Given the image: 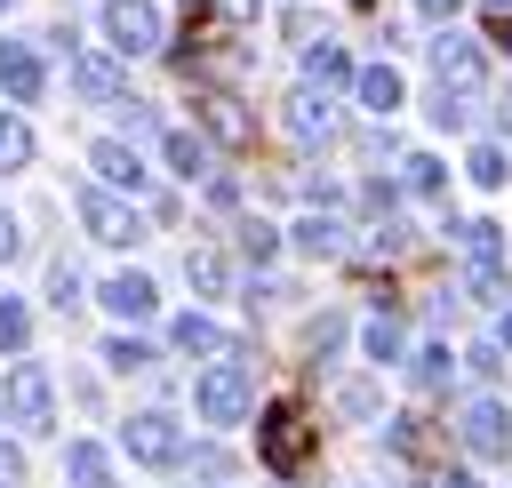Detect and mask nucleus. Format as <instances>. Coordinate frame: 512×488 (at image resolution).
Here are the masks:
<instances>
[{"label": "nucleus", "mask_w": 512, "mask_h": 488, "mask_svg": "<svg viewBox=\"0 0 512 488\" xmlns=\"http://www.w3.org/2000/svg\"><path fill=\"white\" fill-rule=\"evenodd\" d=\"M0 416H8L16 432H32V440H40V432H56V376H48L40 360H24V352H16V360H8V376H0Z\"/></svg>", "instance_id": "f257e3e1"}, {"label": "nucleus", "mask_w": 512, "mask_h": 488, "mask_svg": "<svg viewBox=\"0 0 512 488\" xmlns=\"http://www.w3.org/2000/svg\"><path fill=\"white\" fill-rule=\"evenodd\" d=\"M280 128H288L296 144H328V136H336V104H328V88L296 80V88L280 96Z\"/></svg>", "instance_id": "423d86ee"}, {"label": "nucleus", "mask_w": 512, "mask_h": 488, "mask_svg": "<svg viewBox=\"0 0 512 488\" xmlns=\"http://www.w3.org/2000/svg\"><path fill=\"white\" fill-rule=\"evenodd\" d=\"M432 488H480V480H472V472H440Z\"/></svg>", "instance_id": "ea45409f"}, {"label": "nucleus", "mask_w": 512, "mask_h": 488, "mask_svg": "<svg viewBox=\"0 0 512 488\" xmlns=\"http://www.w3.org/2000/svg\"><path fill=\"white\" fill-rule=\"evenodd\" d=\"M0 488H24V448L0 440Z\"/></svg>", "instance_id": "c9c22d12"}, {"label": "nucleus", "mask_w": 512, "mask_h": 488, "mask_svg": "<svg viewBox=\"0 0 512 488\" xmlns=\"http://www.w3.org/2000/svg\"><path fill=\"white\" fill-rule=\"evenodd\" d=\"M480 8H496V16H512V0H480Z\"/></svg>", "instance_id": "79ce46f5"}, {"label": "nucleus", "mask_w": 512, "mask_h": 488, "mask_svg": "<svg viewBox=\"0 0 512 488\" xmlns=\"http://www.w3.org/2000/svg\"><path fill=\"white\" fill-rule=\"evenodd\" d=\"M64 480L72 488H120L112 480V448L104 440H64Z\"/></svg>", "instance_id": "aec40b11"}, {"label": "nucleus", "mask_w": 512, "mask_h": 488, "mask_svg": "<svg viewBox=\"0 0 512 488\" xmlns=\"http://www.w3.org/2000/svg\"><path fill=\"white\" fill-rule=\"evenodd\" d=\"M216 8H224L232 24H248V16H256V0H216Z\"/></svg>", "instance_id": "58836bf2"}, {"label": "nucleus", "mask_w": 512, "mask_h": 488, "mask_svg": "<svg viewBox=\"0 0 512 488\" xmlns=\"http://www.w3.org/2000/svg\"><path fill=\"white\" fill-rule=\"evenodd\" d=\"M160 160H168L184 184H208V176H216V144H208L200 128H160Z\"/></svg>", "instance_id": "f8f14e48"}, {"label": "nucleus", "mask_w": 512, "mask_h": 488, "mask_svg": "<svg viewBox=\"0 0 512 488\" xmlns=\"http://www.w3.org/2000/svg\"><path fill=\"white\" fill-rule=\"evenodd\" d=\"M184 288L192 296H232V264H224V248H184Z\"/></svg>", "instance_id": "412c9836"}, {"label": "nucleus", "mask_w": 512, "mask_h": 488, "mask_svg": "<svg viewBox=\"0 0 512 488\" xmlns=\"http://www.w3.org/2000/svg\"><path fill=\"white\" fill-rule=\"evenodd\" d=\"M256 448H264V456L288 472V464L304 456V416H296L288 400H272V408H264V424H256Z\"/></svg>", "instance_id": "dca6fc26"}, {"label": "nucleus", "mask_w": 512, "mask_h": 488, "mask_svg": "<svg viewBox=\"0 0 512 488\" xmlns=\"http://www.w3.org/2000/svg\"><path fill=\"white\" fill-rule=\"evenodd\" d=\"M352 72H360V64H352L336 40H312V48H304V80H312V88H352Z\"/></svg>", "instance_id": "4be33fe9"}, {"label": "nucleus", "mask_w": 512, "mask_h": 488, "mask_svg": "<svg viewBox=\"0 0 512 488\" xmlns=\"http://www.w3.org/2000/svg\"><path fill=\"white\" fill-rule=\"evenodd\" d=\"M360 352H368L376 368H400V360H408V328H400V312H368V320H360Z\"/></svg>", "instance_id": "6ab92c4d"}, {"label": "nucleus", "mask_w": 512, "mask_h": 488, "mask_svg": "<svg viewBox=\"0 0 512 488\" xmlns=\"http://www.w3.org/2000/svg\"><path fill=\"white\" fill-rule=\"evenodd\" d=\"M384 408V392H376V376H344L336 384V416H352V424H368Z\"/></svg>", "instance_id": "a878e982"}, {"label": "nucleus", "mask_w": 512, "mask_h": 488, "mask_svg": "<svg viewBox=\"0 0 512 488\" xmlns=\"http://www.w3.org/2000/svg\"><path fill=\"white\" fill-rule=\"evenodd\" d=\"M456 432H464V448H472V456H488V464H496V456H512V416H504V400H488V392H480V400H464Z\"/></svg>", "instance_id": "0eeeda50"}, {"label": "nucleus", "mask_w": 512, "mask_h": 488, "mask_svg": "<svg viewBox=\"0 0 512 488\" xmlns=\"http://www.w3.org/2000/svg\"><path fill=\"white\" fill-rule=\"evenodd\" d=\"M0 88H8V104H32L48 88V64L32 40H0Z\"/></svg>", "instance_id": "4468645a"}, {"label": "nucleus", "mask_w": 512, "mask_h": 488, "mask_svg": "<svg viewBox=\"0 0 512 488\" xmlns=\"http://www.w3.org/2000/svg\"><path fill=\"white\" fill-rule=\"evenodd\" d=\"M80 288H88V280H80V264H64V256H56V264H48V304H56V312H72V304H80Z\"/></svg>", "instance_id": "2f4dec72"}, {"label": "nucleus", "mask_w": 512, "mask_h": 488, "mask_svg": "<svg viewBox=\"0 0 512 488\" xmlns=\"http://www.w3.org/2000/svg\"><path fill=\"white\" fill-rule=\"evenodd\" d=\"M280 248H288V232H280V224H264V216H248V224H240V256H248V264H272Z\"/></svg>", "instance_id": "bb28decb"}, {"label": "nucleus", "mask_w": 512, "mask_h": 488, "mask_svg": "<svg viewBox=\"0 0 512 488\" xmlns=\"http://www.w3.org/2000/svg\"><path fill=\"white\" fill-rule=\"evenodd\" d=\"M448 232L464 240V256H472V264H496V256H504V232H496L488 216H472V224H448Z\"/></svg>", "instance_id": "cd10ccee"}, {"label": "nucleus", "mask_w": 512, "mask_h": 488, "mask_svg": "<svg viewBox=\"0 0 512 488\" xmlns=\"http://www.w3.org/2000/svg\"><path fill=\"white\" fill-rule=\"evenodd\" d=\"M16 248H24V232H16V216H8V208H0V264H8V256H16Z\"/></svg>", "instance_id": "4c0bfd02"}, {"label": "nucleus", "mask_w": 512, "mask_h": 488, "mask_svg": "<svg viewBox=\"0 0 512 488\" xmlns=\"http://www.w3.org/2000/svg\"><path fill=\"white\" fill-rule=\"evenodd\" d=\"M8 8H16V0H0V16H8Z\"/></svg>", "instance_id": "c03bdc74"}, {"label": "nucleus", "mask_w": 512, "mask_h": 488, "mask_svg": "<svg viewBox=\"0 0 512 488\" xmlns=\"http://www.w3.org/2000/svg\"><path fill=\"white\" fill-rule=\"evenodd\" d=\"M464 288H472L480 304H504V264H472V272H464Z\"/></svg>", "instance_id": "72a5a7b5"}, {"label": "nucleus", "mask_w": 512, "mask_h": 488, "mask_svg": "<svg viewBox=\"0 0 512 488\" xmlns=\"http://www.w3.org/2000/svg\"><path fill=\"white\" fill-rule=\"evenodd\" d=\"M192 408H200V424H240V416L256 408V376H248L240 360H208V368L192 376Z\"/></svg>", "instance_id": "7ed1b4c3"}, {"label": "nucleus", "mask_w": 512, "mask_h": 488, "mask_svg": "<svg viewBox=\"0 0 512 488\" xmlns=\"http://www.w3.org/2000/svg\"><path fill=\"white\" fill-rule=\"evenodd\" d=\"M120 448H128L144 472H176V464H184V424H176L168 408H136V416L120 424Z\"/></svg>", "instance_id": "20e7f679"}, {"label": "nucleus", "mask_w": 512, "mask_h": 488, "mask_svg": "<svg viewBox=\"0 0 512 488\" xmlns=\"http://www.w3.org/2000/svg\"><path fill=\"white\" fill-rule=\"evenodd\" d=\"M464 176H472V184H488V192H496V184H504V176H512V152H504V144H472V160H464Z\"/></svg>", "instance_id": "c756f323"}, {"label": "nucleus", "mask_w": 512, "mask_h": 488, "mask_svg": "<svg viewBox=\"0 0 512 488\" xmlns=\"http://www.w3.org/2000/svg\"><path fill=\"white\" fill-rule=\"evenodd\" d=\"M288 248H296V256H344V248H352V224H344L336 208H312V216L288 224Z\"/></svg>", "instance_id": "ddd939ff"}, {"label": "nucleus", "mask_w": 512, "mask_h": 488, "mask_svg": "<svg viewBox=\"0 0 512 488\" xmlns=\"http://www.w3.org/2000/svg\"><path fill=\"white\" fill-rule=\"evenodd\" d=\"M432 72H440V88H480L488 56H480V40H464V32L440 24V40H432Z\"/></svg>", "instance_id": "1a4fd4ad"}, {"label": "nucleus", "mask_w": 512, "mask_h": 488, "mask_svg": "<svg viewBox=\"0 0 512 488\" xmlns=\"http://www.w3.org/2000/svg\"><path fill=\"white\" fill-rule=\"evenodd\" d=\"M344 336H352V320H344V312H320V320L304 328V344H312V360H328V352H336Z\"/></svg>", "instance_id": "473e14b6"}, {"label": "nucleus", "mask_w": 512, "mask_h": 488, "mask_svg": "<svg viewBox=\"0 0 512 488\" xmlns=\"http://www.w3.org/2000/svg\"><path fill=\"white\" fill-rule=\"evenodd\" d=\"M464 368H472V376H496V368H504V344H472Z\"/></svg>", "instance_id": "f704fd0d"}, {"label": "nucleus", "mask_w": 512, "mask_h": 488, "mask_svg": "<svg viewBox=\"0 0 512 488\" xmlns=\"http://www.w3.org/2000/svg\"><path fill=\"white\" fill-rule=\"evenodd\" d=\"M8 168H32V120H24L16 104L0 112V176H8Z\"/></svg>", "instance_id": "b1692460"}, {"label": "nucleus", "mask_w": 512, "mask_h": 488, "mask_svg": "<svg viewBox=\"0 0 512 488\" xmlns=\"http://www.w3.org/2000/svg\"><path fill=\"white\" fill-rule=\"evenodd\" d=\"M408 376H416L424 392H440V384L456 376V352H448V344H416V352H408Z\"/></svg>", "instance_id": "393cba45"}, {"label": "nucleus", "mask_w": 512, "mask_h": 488, "mask_svg": "<svg viewBox=\"0 0 512 488\" xmlns=\"http://www.w3.org/2000/svg\"><path fill=\"white\" fill-rule=\"evenodd\" d=\"M96 304H104L112 320H128V328H136V320H152V312H160V288H152V272L120 264V272H112V280L96 288Z\"/></svg>", "instance_id": "6e6552de"}, {"label": "nucleus", "mask_w": 512, "mask_h": 488, "mask_svg": "<svg viewBox=\"0 0 512 488\" xmlns=\"http://www.w3.org/2000/svg\"><path fill=\"white\" fill-rule=\"evenodd\" d=\"M104 368H112V376H128V368H152V344L120 328V336H104Z\"/></svg>", "instance_id": "7c9ffc66"}, {"label": "nucleus", "mask_w": 512, "mask_h": 488, "mask_svg": "<svg viewBox=\"0 0 512 488\" xmlns=\"http://www.w3.org/2000/svg\"><path fill=\"white\" fill-rule=\"evenodd\" d=\"M200 136H208V144H248V136H256V120H248V104H240V96L200 88Z\"/></svg>", "instance_id": "9b49d317"}, {"label": "nucleus", "mask_w": 512, "mask_h": 488, "mask_svg": "<svg viewBox=\"0 0 512 488\" xmlns=\"http://www.w3.org/2000/svg\"><path fill=\"white\" fill-rule=\"evenodd\" d=\"M352 96L384 120V112H400V104H408V80H400V64H360V72H352Z\"/></svg>", "instance_id": "f3484780"}, {"label": "nucleus", "mask_w": 512, "mask_h": 488, "mask_svg": "<svg viewBox=\"0 0 512 488\" xmlns=\"http://www.w3.org/2000/svg\"><path fill=\"white\" fill-rule=\"evenodd\" d=\"M24 344H32V304H24V296H0V352L16 360Z\"/></svg>", "instance_id": "c85d7f7f"}, {"label": "nucleus", "mask_w": 512, "mask_h": 488, "mask_svg": "<svg viewBox=\"0 0 512 488\" xmlns=\"http://www.w3.org/2000/svg\"><path fill=\"white\" fill-rule=\"evenodd\" d=\"M408 8H416V16H424V24H448V16H456V8H464V0H408Z\"/></svg>", "instance_id": "e433bc0d"}, {"label": "nucleus", "mask_w": 512, "mask_h": 488, "mask_svg": "<svg viewBox=\"0 0 512 488\" xmlns=\"http://www.w3.org/2000/svg\"><path fill=\"white\" fill-rule=\"evenodd\" d=\"M496 344H504V352H512V304H504V328H496Z\"/></svg>", "instance_id": "a19ab883"}, {"label": "nucleus", "mask_w": 512, "mask_h": 488, "mask_svg": "<svg viewBox=\"0 0 512 488\" xmlns=\"http://www.w3.org/2000/svg\"><path fill=\"white\" fill-rule=\"evenodd\" d=\"M0 424H8V416H0Z\"/></svg>", "instance_id": "a18cd8bd"}, {"label": "nucleus", "mask_w": 512, "mask_h": 488, "mask_svg": "<svg viewBox=\"0 0 512 488\" xmlns=\"http://www.w3.org/2000/svg\"><path fill=\"white\" fill-rule=\"evenodd\" d=\"M72 88H80L88 104H112V96L128 88V72H120L112 48H80V56H72Z\"/></svg>", "instance_id": "2eb2a0df"}, {"label": "nucleus", "mask_w": 512, "mask_h": 488, "mask_svg": "<svg viewBox=\"0 0 512 488\" xmlns=\"http://www.w3.org/2000/svg\"><path fill=\"white\" fill-rule=\"evenodd\" d=\"M400 184H408L416 200H440V192H448V160H432V152H408V160H400Z\"/></svg>", "instance_id": "5701e85b"}, {"label": "nucleus", "mask_w": 512, "mask_h": 488, "mask_svg": "<svg viewBox=\"0 0 512 488\" xmlns=\"http://www.w3.org/2000/svg\"><path fill=\"white\" fill-rule=\"evenodd\" d=\"M504 56H512V16H504Z\"/></svg>", "instance_id": "37998d69"}, {"label": "nucleus", "mask_w": 512, "mask_h": 488, "mask_svg": "<svg viewBox=\"0 0 512 488\" xmlns=\"http://www.w3.org/2000/svg\"><path fill=\"white\" fill-rule=\"evenodd\" d=\"M72 208H80V224H88V240H96V248H136V240H144L136 200H128V192H112V184H80V192H72Z\"/></svg>", "instance_id": "f03ea898"}, {"label": "nucleus", "mask_w": 512, "mask_h": 488, "mask_svg": "<svg viewBox=\"0 0 512 488\" xmlns=\"http://www.w3.org/2000/svg\"><path fill=\"white\" fill-rule=\"evenodd\" d=\"M168 344L192 352V360H224V352H232V336H224L208 312H176V320H168Z\"/></svg>", "instance_id": "a211bd4d"}, {"label": "nucleus", "mask_w": 512, "mask_h": 488, "mask_svg": "<svg viewBox=\"0 0 512 488\" xmlns=\"http://www.w3.org/2000/svg\"><path fill=\"white\" fill-rule=\"evenodd\" d=\"M88 168H96V184H112V192H144V152H136L128 136H96V144H88Z\"/></svg>", "instance_id": "9d476101"}, {"label": "nucleus", "mask_w": 512, "mask_h": 488, "mask_svg": "<svg viewBox=\"0 0 512 488\" xmlns=\"http://www.w3.org/2000/svg\"><path fill=\"white\" fill-rule=\"evenodd\" d=\"M160 40H168V24L152 0H104V48L112 56H160Z\"/></svg>", "instance_id": "39448f33"}]
</instances>
